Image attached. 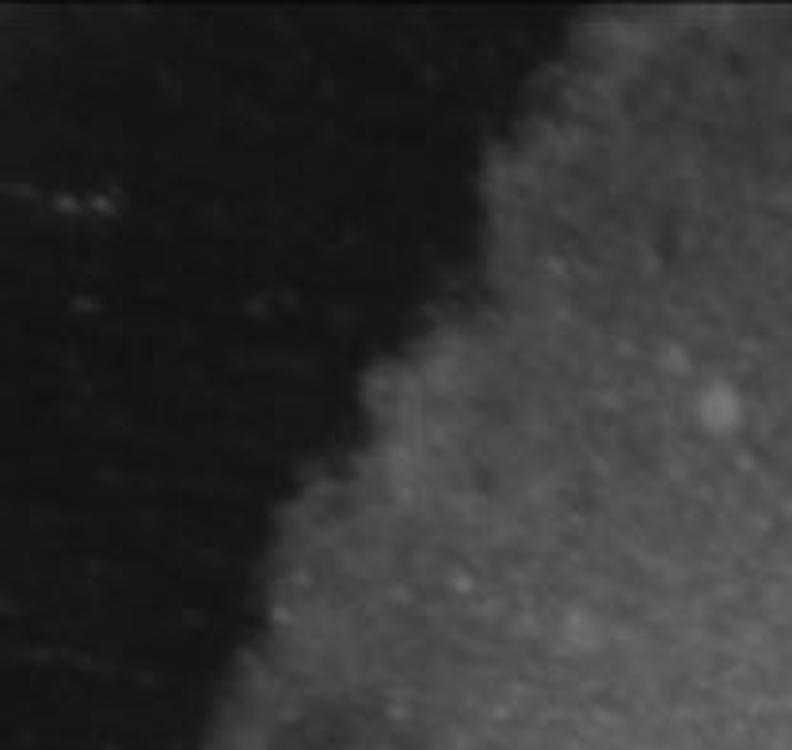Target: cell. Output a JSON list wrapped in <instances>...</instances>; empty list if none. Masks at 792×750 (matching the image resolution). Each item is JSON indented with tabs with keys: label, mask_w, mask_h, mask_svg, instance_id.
Instances as JSON below:
<instances>
[{
	"label": "cell",
	"mask_w": 792,
	"mask_h": 750,
	"mask_svg": "<svg viewBox=\"0 0 792 750\" xmlns=\"http://www.w3.org/2000/svg\"><path fill=\"white\" fill-rule=\"evenodd\" d=\"M705 423L709 427H728V423H736V401H732V393L705 401Z\"/></svg>",
	"instance_id": "1"
}]
</instances>
